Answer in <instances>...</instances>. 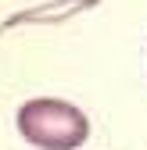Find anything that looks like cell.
Instances as JSON below:
<instances>
[{"label":"cell","mask_w":147,"mask_h":150,"mask_svg":"<svg viewBox=\"0 0 147 150\" xmlns=\"http://www.w3.org/2000/svg\"><path fill=\"white\" fill-rule=\"evenodd\" d=\"M18 132L40 150H76L90 136V118L68 100H29L18 107Z\"/></svg>","instance_id":"cell-1"}]
</instances>
